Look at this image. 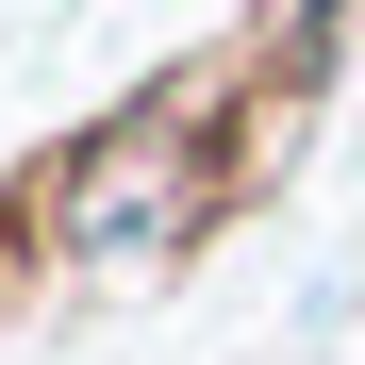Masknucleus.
Returning a JSON list of instances; mask_svg holds the SVG:
<instances>
[{
	"instance_id": "obj_1",
	"label": "nucleus",
	"mask_w": 365,
	"mask_h": 365,
	"mask_svg": "<svg viewBox=\"0 0 365 365\" xmlns=\"http://www.w3.org/2000/svg\"><path fill=\"white\" fill-rule=\"evenodd\" d=\"M200 100H216V83H166V100L116 116V133L67 150V182H50V250H67V266H166L182 232L216 216V150H182Z\"/></svg>"
}]
</instances>
